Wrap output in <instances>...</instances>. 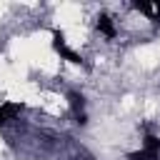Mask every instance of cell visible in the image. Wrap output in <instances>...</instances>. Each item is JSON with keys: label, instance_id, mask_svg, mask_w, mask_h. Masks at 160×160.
I'll use <instances>...</instances> for the list:
<instances>
[{"label": "cell", "instance_id": "cell-4", "mask_svg": "<svg viewBox=\"0 0 160 160\" xmlns=\"http://www.w3.org/2000/svg\"><path fill=\"white\" fill-rule=\"evenodd\" d=\"M132 8L138 12H142L148 20H155V22L160 20V0H155V2H135Z\"/></svg>", "mask_w": 160, "mask_h": 160}, {"label": "cell", "instance_id": "cell-5", "mask_svg": "<svg viewBox=\"0 0 160 160\" xmlns=\"http://www.w3.org/2000/svg\"><path fill=\"white\" fill-rule=\"evenodd\" d=\"M95 25H98V30H100V32H102L108 40H112V38L118 35V30H115V20H112L110 15H100Z\"/></svg>", "mask_w": 160, "mask_h": 160}, {"label": "cell", "instance_id": "cell-2", "mask_svg": "<svg viewBox=\"0 0 160 160\" xmlns=\"http://www.w3.org/2000/svg\"><path fill=\"white\" fill-rule=\"evenodd\" d=\"M128 160H160V138L148 132L145 140H142V148L130 152Z\"/></svg>", "mask_w": 160, "mask_h": 160}, {"label": "cell", "instance_id": "cell-3", "mask_svg": "<svg viewBox=\"0 0 160 160\" xmlns=\"http://www.w3.org/2000/svg\"><path fill=\"white\" fill-rule=\"evenodd\" d=\"M20 112H22V102H18V100H5V102H0V128L10 125Z\"/></svg>", "mask_w": 160, "mask_h": 160}, {"label": "cell", "instance_id": "cell-1", "mask_svg": "<svg viewBox=\"0 0 160 160\" xmlns=\"http://www.w3.org/2000/svg\"><path fill=\"white\" fill-rule=\"evenodd\" d=\"M52 50H55V55L60 58V60H68V62H72V65H82V58H80V52L78 50H72L70 45H68V40H65V35L62 32H52Z\"/></svg>", "mask_w": 160, "mask_h": 160}]
</instances>
